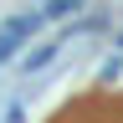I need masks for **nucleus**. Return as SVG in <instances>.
Instances as JSON below:
<instances>
[{"label": "nucleus", "instance_id": "3", "mask_svg": "<svg viewBox=\"0 0 123 123\" xmlns=\"http://www.w3.org/2000/svg\"><path fill=\"white\" fill-rule=\"evenodd\" d=\"M118 46H123V36H118Z\"/></svg>", "mask_w": 123, "mask_h": 123}, {"label": "nucleus", "instance_id": "2", "mask_svg": "<svg viewBox=\"0 0 123 123\" xmlns=\"http://www.w3.org/2000/svg\"><path fill=\"white\" fill-rule=\"evenodd\" d=\"M77 5H82V0H46L41 15H67V10H77Z\"/></svg>", "mask_w": 123, "mask_h": 123}, {"label": "nucleus", "instance_id": "1", "mask_svg": "<svg viewBox=\"0 0 123 123\" xmlns=\"http://www.w3.org/2000/svg\"><path fill=\"white\" fill-rule=\"evenodd\" d=\"M56 46H62V36H56V41H46V46H36V51H31V56L21 62V72H26V77H31V72H41V67H46V62H51V56H56Z\"/></svg>", "mask_w": 123, "mask_h": 123}]
</instances>
